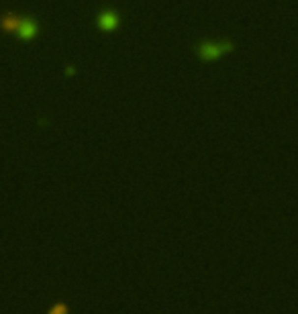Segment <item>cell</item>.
Wrapping results in <instances>:
<instances>
[{
  "label": "cell",
  "mask_w": 298,
  "mask_h": 314,
  "mask_svg": "<svg viewBox=\"0 0 298 314\" xmlns=\"http://www.w3.org/2000/svg\"><path fill=\"white\" fill-rule=\"evenodd\" d=\"M231 47H233L231 43H202L198 53H200L202 59L210 61V59H216V57L225 56L227 51H231Z\"/></svg>",
  "instance_id": "cell-1"
},
{
  "label": "cell",
  "mask_w": 298,
  "mask_h": 314,
  "mask_svg": "<svg viewBox=\"0 0 298 314\" xmlns=\"http://www.w3.org/2000/svg\"><path fill=\"white\" fill-rule=\"evenodd\" d=\"M98 27L102 31H115L119 27V15L115 10H104L98 17Z\"/></svg>",
  "instance_id": "cell-2"
},
{
  "label": "cell",
  "mask_w": 298,
  "mask_h": 314,
  "mask_svg": "<svg viewBox=\"0 0 298 314\" xmlns=\"http://www.w3.org/2000/svg\"><path fill=\"white\" fill-rule=\"evenodd\" d=\"M17 35L23 41H31L37 35V23L31 21V19H23L21 25H19V29H17Z\"/></svg>",
  "instance_id": "cell-3"
},
{
  "label": "cell",
  "mask_w": 298,
  "mask_h": 314,
  "mask_svg": "<svg viewBox=\"0 0 298 314\" xmlns=\"http://www.w3.org/2000/svg\"><path fill=\"white\" fill-rule=\"evenodd\" d=\"M21 21H23L21 17H17V15H12V12H8V15H4L2 19H0V29L6 31V33H17Z\"/></svg>",
  "instance_id": "cell-4"
}]
</instances>
